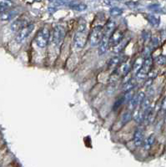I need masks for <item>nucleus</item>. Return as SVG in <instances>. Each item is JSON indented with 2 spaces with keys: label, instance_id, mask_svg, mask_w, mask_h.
Returning a JSON list of instances; mask_svg holds the SVG:
<instances>
[{
  "label": "nucleus",
  "instance_id": "obj_1",
  "mask_svg": "<svg viewBox=\"0 0 166 167\" xmlns=\"http://www.w3.org/2000/svg\"><path fill=\"white\" fill-rule=\"evenodd\" d=\"M115 27L116 24L114 23V21L109 20L105 26L104 27V34H103V38L101 39V41L99 43V55H103L104 54L108 48H109V39L110 36L112 35L113 32L115 30Z\"/></svg>",
  "mask_w": 166,
  "mask_h": 167
},
{
  "label": "nucleus",
  "instance_id": "obj_2",
  "mask_svg": "<svg viewBox=\"0 0 166 167\" xmlns=\"http://www.w3.org/2000/svg\"><path fill=\"white\" fill-rule=\"evenodd\" d=\"M50 39V30L47 27H43L38 32L35 37V43L37 46L40 49H43L48 45Z\"/></svg>",
  "mask_w": 166,
  "mask_h": 167
},
{
  "label": "nucleus",
  "instance_id": "obj_3",
  "mask_svg": "<svg viewBox=\"0 0 166 167\" xmlns=\"http://www.w3.org/2000/svg\"><path fill=\"white\" fill-rule=\"evenodd\" d=\"M104 34V27L97 25L93 27L92 31L89 34V43L92 46H96L99 44Z\"/></svg>",
  "mask_w": 166,
  "mask_h": 167
},
{
  "label": "nucleus",
  "instance_id": "obj_4",
  "mask_svg": "<svg viewBox=\"0 0 166 167\" xmlns=\"http://www.w3.org/2000/svg\"><path fill=\"white\" fill-rule=\"evenodd\" d=\"M65 29L63 26L57 25L53 28V35H52V42L55 46H60V44L63 41V39L65 37Z\"/></svg>",
  "mask_w": 166,
  "mask_h": 167
},
{
  "label": "nucleus",
  "instance_id": "obj_5",
  "mask_svg": "<svg viewBox=\"0 0 166 167\" xmlns=\"http://www.w3.org/2000/svg\"><path fill=\"white\" fill-rule=\"evenodd\" d=\"M34 29V24H28L26 27L22 29L20 31L18 32L15 37V40L17 43L20 44L26 39L31 34V33Z\"/></svg>",
  "mask_w": 166,
  "mask_h": 167
},
{
  "label": "nucleus",
  "instance_id": "obj_6",
  "mask_svg": "<svg viewBox=\"0 0 166 167\" xmlns=\"http://www.w3.org/2000/svg\"><path fill=\"white\" fill-rule=\"evenodd\" d=\"M86 34L85 32L81 33V32H76L74 38H73V45L74 47L78 49H81L84 47L86 44Z\"/></svg>",
  "mask_w": 166,
  "mask_h": 167
},
{
  "label": "nucleus",
  "instance_id": "obj_7",
  "mask_svg": "<svg viewBox=\"0 0 166 167\" xmlns=\"http://www.w3.org/2000/svg\"><path fill=\"white\" fill-rule=\"evenodd\" d=\"M124 40V34L120 30L115 29L112 35L110 36L109 39V46L112 48H114L115 46H117L118 44H120L121 42Z\"/></svg>",
  "mask_w": 166,
  "mask_h": 167
},
{
  "label": "nucleus",
  "instance_id": "obj_8",
  "mask_svg": "<svg viewBox=\"0 0 166 167\" xmlns=\"http://www.w3.org/2000/svg\"><path fill=\"white\" fill-rule=\"evenodd\" d=\"M28 24H30V23H28V21L25 19H19L12 23L10 29L12 31L19 32L24 27H26Z\"/></svg>",
  "mask_w": 166,
  "mask_h": 167
},
{
  "label": "nucleus",
  "instance_id": "obj_9",
  "mask_svg": "<svg viewBox=\"0 0 166 167\" xmlns=\"http://www.w3.org/2000/svg\"><path fill=\"white\" fill-rule=\"evenodd\" d=\"M19 14L18 9H9L0 14V19L2 21H10Z\"/></svg>",
  "mask_w": 166,
  "mask_h": 167
},
{
  "label": "nucleus",
  "instance_id": "obj_10",
  "mask_svg": "<svg viewBox=\"0 0 166 167\" xmlns=\"http://www.w3.org/2000/svg\"><path fill=\"white\" fill-rule=\"evenodd\" d=\"M134 143L136 146H140L144 143V131L141 129H137L134 135Z\"/></svg>",
  "mask_w": 166,
  "mask_h": 167
},
{
  "label": "nucleus",
  "instance_id": "obj_11",
  "mask_svg": "<svg viewBox=\"0 0 166 167\" xmlns=\"http://www.w3.org/2000/svg\"><path fill=\"white\" fill-rule=\"evenodd\" d=\"M145 114L143 110L140 109V107H138L136 110H135V113L133 115V118L135 119V120L138 123H140L142 122L144 119H145Z\"/></svg>",
  "mask_w": 166,
  "mask_h": 167
},
{
  "label": "nucleus",
  "instance_id": "obj_12",
  "mask_svg": "<svg viewBox=\"0 0 166 167\" xmlns=\"http://www.w3.org/2000/svg\"><path fill=\"white\" fill-rule=\"evenodd\" d=\"M132 117H133V115H132V112H131V111L128 110V111L124 112L122 116H121V123H122V125L127 124L129 121L131 120Z\"/></svg>",
  "mask_w": 166,
  "mask_h": 167
},
{
  "label": "nucleus",
  "instance_id": "obj_13",
  "mask_svg": "<svg viewBox=\"0 0 166 167\" xmlns=\"http://www.w3.org/2000/svg\"><path fill=\"white\" fill-rule=\"evenodd\" d=\"M155 141V135H150L146 139L145 141V145H144L145 146V150L150 149L152 146L154 145Z\"/></svg>",
  "mask_w": 166,
  "mask_h": 167
},
{
  "label": "nucleus",
  "instance_id": "obj_14",
  "mask_svg": "<svg viewBox=\"0 0 166 167\" xmlns=\"http://www.w3.org/2000/svg\"><path fill=\"white\" fill-rule=\"evenodd\" d=\"M143 64H144V60H143L141 58L138 59L135 61V64H134V65H133V70H134V73L136 74L139 73V71L141 69L142 66H143Z\"/></svg>",
  "mask_w": 166,
  "mask_h": 167
},
{
  "label": "nucleus",
  "instance_id": "obj_15",
  "mask_svg": "<svg viewBox=\"0 0 166 167\" xmlns=\"http://www.w3.org/2000/svg\"><path fill=\"white\" fill-rule=\"evenodd\" d=\"M69 8L72 9H74V10H78V11H83L87 9V5L86 4H76V3H71L69 4Z\"/></svg>",
  "mask_w": 166,
  "mask_h": 167
},
{
  "label": "nucleus",
  "instance_id": "obj_16",
  "mask_svg": "<svg viewBox=\"0 0 166 167\" xmlns=\"http://www.w3.org/2000/svg\"><path fill=\"white\" fill-rule=\"evenodd\" d=\"M13 4V3L10 1H1L0 2V12L3 13L4 11L9 10V9L10 8Z\"/></svg>",
  "mask_w": 166,
  "mask_h": 167
},
{
  "label": "nucleus",
  "instance_id": "obj_17",
  "mask_svg": "<svg viewBox=\"0 0 166 167\" xmlns=\"http://www.w3.org/2000/svg\"><path fill=\"white\" fill-rule=\"evenodd\" d=\"M109 13H110V15L119 16L123 14V9L119 7H113L109 9Z\"/></svg>",
  "mask_w": 166,
  "mask_h": 167
},
{
  "label": "nucleus",
  "instance_id": "obj_18",
  "mask_svg": "<svg viewBox=\"0 0 166 167\" xmlns=\"http://www.w3.org/2000/svg\"><path fill=\"white\" fill-rule=\"evenodd\" d=\"M77 32H81V33L86 32V22L83 19H81L80 20L78 21Z\"/></svg>",
  "mask_w": 166,
  "mask_h": 167
},
{
  "label": "nucleus",
  "instance_id": "obj_19",
  "mask_svg": "<svg viewBox=\"0 0 166 167\" xmlns=\"http://www.w3.org/2000/svg\"><path fill=\"white\" fill-rule=\"evenodd\" d=\"M134 87H135V83H134V81L133 80H130V81H128L127 83H125L124 84V86H123V90L125 91V92H129V91H131L132 89H134Z\"/></svg>",
  "mask_w": 166,
  "mask_h": 167
},
{
  "label": "nucleus",
  "instance_id": "obj_20",
  "mask_svg": "<svg viewBox=\"0 0 166 167\" xmlns=\"http://www.w3.org/2000/svg\"><path fill=\"white\" fill-rule=\"evenodd\" d=\"M120 63V57L116 56V57L112 58V59H109L108 65H109V68H111V67H116Z\"/></svg>",
  "mask_w": 166,
  "mask_h": 167
},
{
  "label": "nucleus",
  "instance_id": "obj_21",
  "mask_svg": "<svg viewBox=\"0 0 166 167\" xmlns=\"http://www.w3.org/2000/svg\"><path fill=\"white\" fill-rule=\"evenodd\" d=\"M130 65L129 64H127V63L124 64L120 67V72L123 74L125 76H126L128 74H130Z\"/></svg>",
  "mask_w": 166,
  "mask_h": 167
},
{
  "label": "nucleus",
  "instance_id": "obj_22",
  "mask_svg": "<svg viewBox=\"0 0 166 167\" xmlns=\"http://www.w3.org/2000/svg\"><path fill=\"white\" fill-rule=\"evenodd\" d=\"M156 62L158 64H160V65H163L166 63V57L164 56V55H160L159 57L156 59Z\"/></svg>",
  "mask_w": 166,
  "mask_h": 167
},
{
  "label": "nucleus",
  "instance_id": "obj_23",
  "mask_svg": "<svg viewBox=\"0 0 166 167\" xmlns=\"http://www.w3.org/2000/svg\"><path fill=\"white\" fill-rule=\"evenodd\" d=\"M160 108H161V110H162L163 112H166V97L165 98V99H163Z\"/></svg>",
  "mask_w": 166,
  "mask_h": 167
},
{
  "label": "nucleus",
  "instance_id": "obj_24",
  "mask_svg": "<svg viewBox=\"0 0 166 167\" xmlns=\"http://www.w3.org/2000/svg\"><path fill=\"white\" fill-rule=\"evenodd\" d=\"M165 121H166V112H165Z\"/></svg>",
  "mask_w": 166,
  "mask_h": 167
}]
</instances>
